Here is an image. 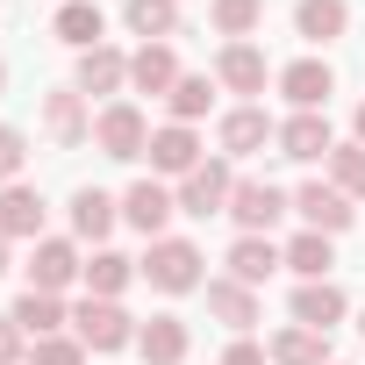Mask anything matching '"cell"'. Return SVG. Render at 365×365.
Here are the masks:
<instances>
[{
    "mask_svg": "<svg viewBox=\"0 0 365 365\" xmlns=\"http://www.w3.org/2000/svg\"><path fill=\"white\" fill-rule=\"evenodd\" d=\"M143 279L165 287V294H194V287H201V244H187V237H158Z\"/></svg>",
    "mask_w": 365,
    "mask_h": 365,
    "instance_id": "6da1fadb",
    "label": "cell"
},
{
    "mask_svg": "<svg viewBox=\"0 0 365 365\" xmlns=\"http://www.w3.org/2000/svg\"><path fill=\"white\" fill-rule=\"evenodd\" d=\"M93 143L108 150V158H143L150 150V122H143V108L136 101H115V108H101V122H93Z\"/></svg>",
    "mask_w": 365,
    "mask_h": 365,
    "instance_id": "7a4b0ae2",
    "label": "cell"
},
{
    "mask_svg": "<svg viewBox=\"0 0 365 365\" xmlns=\"http://www.w3.org/2000/svg\"><path fill=\"white\" fill-rule=\"evenodd\" d=\"M230 194H237V179H230V165H194L187 179H179V215H230Z\"/></svg>",
    "mask_w": 365,
    "mask_h": 365,
    "instance_id": "3957f363",
    "label": "cell"
},
{
    "mask_svg": "<svg viewBox=\"0 0 365 365\" xmlns=\"http://www.w3.org/2000/svg\"><path fill=\"white\" fill-rule=\"evenodd\" d=\"M72 329H79V344L86 351H122V344H136V322L115 308V301H79V315H72Z\"/></svg>",
    "mask_w": 365,
    "mask_h": 365,
    "instance_id": "277c9868",
    "label": "cell"
},
{
    "mask_svg": "<svg viewBox=\"0 0 365 365\" xmlns=\"http://www.w3.org/2000/svg\"><path fill=\"white\" fill-rule=\"evenodd\" d=\"M230 215L244 237H265L279 215H287V194L272 187V179H237V194H230Z\"/></svg>",
    "mask_w": 365,
    "mask_h": 365,
    "instance_id": "5b68a950",
    "label": "cell"
},
{
    "mask_svg": "<svg viewBox=\"0 0 365 365\" xmlns=\"http://www.w3.org/2000/svg\"><path fill=\"white\" fill-rule=\"evenodd\" d=\"M43 129H51V143H58V150H79V143L93 136L86 93H79V86H58V93H43Z\"/></svg>",
    "mask_w": 365,
    "mask_h": 365,
    "instance_id": "8992f818",
    "label": "cell"
},
{
    "mask_svg": "<svg viewBox=\"0 0 365 365\" xmlns=\"http://www.w3.org/2000/svg\"><path fill=\"white\" fill-rule=\"evenodd\" d=\"M279 93L294 101V115H322V101L336 93V72H329L322 58H294V65L279 72Z\"/></svg>",
    "mask_w": 365,
    "mask_h": 365,
    "instance_id": "52a82bcc",
    "label": "cell"
},
{
    "mask_svg": "<svg viewBox=\"0 0 365 365\" xmlns=\"http://www.w3.org/2000/svg\"><path fill=\"white\" fill-rule=\"evenodd\" d=\"M172 215H179V201L158 187V179H136V187L122 194V222H129V230H143L150 244L165 237V222H172Z\"/></svg>",
    "mask_w": 365,
    "mask_h": 365,
    "instance_id": "ba28073f",
    "label": "cell"
},
{
    "mask_svg": "<svg viewBox=\"0 0 365 365\" xmlns=\"http://www.w3.org/2000/svg\"><path fill=\"white\" fill-rule=\"evenodd\" d=\"M294 215H301L308 230L336 237V230H351V194H344V187H322V179H308V187L294 194Z\"/></svg>",
    "mask_w": 365,
    "mask_h": 365,
    "instance_id": "9c48e42d",
    "label": "cell"
},
{
    "mask_svg": "<svg viewBox=\"0 0 365 365\" xmlns=\"http://www.w3.org/2000/svg\"><path fill=\"white\" fill-rule=\"evenodd\" d=\"M79 272H86V265H79V251H72L65 237H36V258H29V287H36V294H65Z\"/></svg>",
    "mask_w": 365,
    "mask_h": 365,
    "instance_id": "30bf717a",
    "label": "cell"
},
{
    "mask_svg": "<svg viewBox=\"0 0 365 365\" xmlns=\"http://www.w3.org/2000/svg\"><path fill=\"white\" fill-rule=\"evenodd\" d=\"M294 322L329 336V329L344 322V287H329V279H301V287H294Z\"/></svg>",
    "mask_w": 365,
    "mask_h": 365,
    "instance_id": "8fae6325",
    "label": "cell"
},
{
    "mask_svg": "<svg viewBox=\"0 0 365 365\" xmlns=\"http://www.w3.org/2000/svg\"><path fill=\"white\" fill-rule=\"evenodd\" d=\"M215 79L230 86V93H265V51L258 43H222V58H215Z\"/></svg>",
    "mask_w": 365,
    "mask_h": 365,
    "instance_id": "7c38bea8",
    "label": "cell"
},
{
    "mask_svg": "<svg viewBox=\"0 0 365 365\" xmlns=\"http://www.w3.org/2000/svg\"><path fill=\"white\" fill-rule=\"evenodd\" d=\"M265 143H279V129H272L265 108H230V115H222V150H230V158H251V150H265Z\"/></svg>",
    "mask_w": 365,
    "mask_h": 365,
    "instance_id": "4fadbf2b",
    "label": "cell"
},
{
    "mask_svg": "<svg viewBox=\"0 0 365 365\" xmlns=\"http://www.w3.org/2000/svg\"><path fill=\"white\" fill-rule=\"evenodd\" d=\"M279 265H287V251L272 237H237L230 244V279H244V287H265Z\"/></svg>",
    "mask_w": 365,
    "mask_h": 365,
    "instance_id": "5bb4252c",
    "label": "cell"
},
{
    "mask_svg": "<svg viewBox=\"0 0 365 365\" xmlns=\"http://www.w3.org/2000/svg\"><path fill=\"white\" fill-rule=\"evenodd\" d=\"M150 165H158V172H172V179H187V172L201 165V143H194V129H187V122H165V129H150Z\"/></svg>",
    "mask_w": 365,
    "mask_h": 365,
    "instance_id": "9a60e30c",
    "label": "cell"
},
{
    "mask_svg": "<svg viewBox=\"0 0 365 365\" xmlns=\"http://www.w3.org/2000/svg\"><path fill=\"white\" fill-rule=\"evenodd\" d=\"M129 86H136V93H172V86H179V58H172V43H143V51L129 58Z\"/></svg>",
    "mask_w": 365,
    "mask_h": 365,
    "instance_id": "2e32d148",
    "label": "cell"
},
{
    "mask_svg": "<svg viewBox=\"0 0 365 365\" xmlns=\"http://www.w3.org/2000/svg\"><path fill=\"white\" fill-rule=\"evenodd\" d=\"M208 315L230 322V329H251V322H258V287H244V279H208Z\"/></svg>",
    "mask_w": 365,
    "mask_h": 365,
    "instance_id": "e0dca14e",
    "label": "cell"
},
{
    "mask_svg": "<svg viewBox=\"0 0 365 365\" xmlns=\"http://www.w3.org/2000/svg\"><path fill=\"white\" fill-rule=\"evenodd\" d=\"M136 351H143L150 365H179V358H187V322H179V315H150V322L136 329Z\"/></svg>",
    "mask_w": 365,
    "mask_h": 365,
    "instance_id": "ac0fdd59",
    "label": "cell"
},
{
    "mask_svg": "<svg viewBox=\"0 0 365 365\" xmlns=\"http://www.w3.org/2000/svg\"><path fill=\"white\" fill-rule=\"evenodd\" d=\"M129 79V58L115 51V43H93V51H79V93H115Z\"/></svg>",
    "mask_w": 365,
    "mask_h": 365,
    "instance_id": "d6986e66",
    "label": "cell"
},
{
    "mask_svg": "<svg viewBox=\"0 0 365 365\" xmlns=\"http://www.w3.org/2000/svg\"><path fill=\"white\" fill-rule=\"evenodd\" d=\"M279 150L301 158V165H315V158H329L336 143H329V122H322V115H294V122H279Z\"/></svg>",
    "mask_w": 365,
    "mask_h": 365,
    "instance_id": "ffe728a7",
    "label": "cell"
},
{
    "mask_svg": "<svg viewBox=\"0 0 365 365\" xmlns=\"http://www.w3.org/2000/svg\"><path fill=\"white\" fill-rule=\"evenodd\" d=\"M122 22H129V36L165 43V36L179 29V0H122Z\"/></svg>",
    "mask_w": 365,
    "mask_h": 365,
    "instance_id": "44dd1931",
    "label": "cell"
},
{
    "mask_svg": "<svg viewBox=\"0 0 365 365\" xmlns=\"http://www.w3.org/2000/svg\"><path fill=\"white\" fill-rule=\"evenodd\" d=\"M0 230H8V237H36V230H43V194L22 187V179H15V187H0Z\"/></svg>",
    "mask_w": 365,
    "mask_h": 365,
    "instance_id": "7402d4cb",
    "label": "cell"
},
{
    "mask_svg": "<svg viewBox=\"0 0 365 365\" xmlns=\"http://www.w3.org/2000/svg\"><path fill=\"white\" fill-rule=\"evenodd\" d=\"M294 29H301L308 43H336V36L351 29V8H344V0H301V8H294Z\"/></svg>",
    "mask_w": 365,
    "mask_h": 365,
    "instance_id": "603a6c76",
    "label": "cell"
},
{
    "mask_svg": "<svg viewBox=\"0 0 365 365\" xmlns=\"http://www.w3.org/2000/svg\"><path fill=\"white\" fill-rule=\"evenodd\" d=\"M101 29H108V15L93 8V0H65V8H58V43H72V51H93V43H108Z\"/></svg>",
    "mask_w": 365,
    "mask_h": 365,
    "instance_id": "cb8c5ba5",
    "label": "cell"
},
{
    "mask_svg": "<svg viewBox=\"0 0 365 365\" xmlns=\"http://www.w3.org/2000/svg\"><path fill=\"white\" fill-rule=\"evenodd\" d=\"M115 215H122V201H108L101 187H79V194H72V230H79L86 244H101V237L115 230Z\"/></svg>",
    "mask_w": 365,
    "mask_h": 365,
    "instance_id": "d4e9b609",
    "label": "cell"
},
{
    "mask_svg": "<svg viewBox=\"0 0 365 365\" xmlns=\"http://www.w3.org/2000/svg\"><path fill=\"white\" fill-rule=\"evenodd\" d=\"M272 365H329V336L322 329H279L272 336Z\"/></svg>",
    "mask_w": 365,
    "mask_h": 365,
    "instance_id": "484cf974",
    "label": "cell"
},
{
    "mask_svg": "<svg viewBox=\"0 0 365 365\" xmlns=\"http://www.w3.org/2000/svg\"><path fill=\"white\" fill-rule=\"evenodd\" d=\"M329 265H336V251H329L322 230H301V237L287 244V272H301V279H329Z\"/></svg>",
    "mask_w": 365,
    "mask_h": 365,
    "instance_id": "4316f807",
    "label": "cell"
},
{
    "mask_svg": "<svg viewBox=\"0 0 365 365\" xmlns=\"http://www.w3.org/2000/svg\"><path fill=\"white\" fill-rule=\"evenodd\" d=\"M15 322H22L29 336H58V329H65V301H58V294H36V287H29V294L15 301Z\"/></svg>",
    "mask_w": 365,
    "mask_h": 365,
    "instance_id": "83f0119b",
    "label": "cell"
},
{
    "mask_svg": "<svg viewBox=\"0 0 365 365\" xmlns=\"http://www.w3.org/2000/svg\"><path fill=\"white\" fill-rule=\"evenodd\" d=\"M208 22H215L230 43H244V36L265 22V0H208Z\"/></svg>",
    "mask_w": 365,
    "mask_h": 365,
    "instance_id": "f1b7e54d",
    "label": "cell"
},
{
    "mask_svg": "<svg viewBox=\"0 0 365 365\" xmlns=\"http://www.w3.org/2000/svg\"><path fill=\"white\" fill-rule=\"evenodd\" d=\"M129 272H136V265H129L122 251H93V265H86V294H93V301H115V294L129 287Z\"/></svg>",
    "mask_w": 365,
    "mask_h": 365,
    "instance_id": "f546056e",
    "label": "cell"
},
{
    "mask_svg": "<svg viewBox=\"0 0 365 365\" xmlns=\"http://www.w3.org/2000/svg\"><path fill=\"white\" fill-rule=\"evenodd\" d=\"M165 101H172V122H201V115H208V101H215V86H208L201 72H179V86H172Z\"/></svg>",
    "mask_w": 365,
    "mask_h": 365,
    "instance_id": "4dcf8cb0",
    "label": "cell"
},
{
    "mask_svg": "<svg viewBox=\"0 0 365 365\" xmlns=\"http://www.w3.org/2000/svg\"><path fill=\"white\" fill-rule=\"evenodd\" d=\"M329 187H344L351 201H365V143H344V150H329Z\"/></svg>",
    "mask_w": 365,
    "mask_h": 365,
    "instance_id": "1f68e13d",
    "label": "cell"
},
{
    "mask_svg": "<svg viewBox=\"0 0 365 365\" xmlns=\"http://www.w3.org/2000/svg\"><path fill=\"white\" fill-rule=\"evenodd\" d=\"M22 165H29V136L0 122V187H15V179H22Z\"/></svg>",
    "mask_w": 365,
    "mask_h": 365,
    "instance_id": "d6a6232c",
    "label": "cell"
},
{
    "mask_svg": "<svg viewBox=\"0 0 365 365\" xmlns=\"http://www.w3.org/2000/svg\"><path fill=\"white\" fill-rule=\"evenodd\" d=\"M29 365H86V344L79 336H36Z\"/></svg>",
    "mask_w": 365,
    "mask_h": 365,
    "instance_id": "836d02e7",
    "label": "cell"
},
{
    "mask_svg": "<svg viewBox=\"0 0 365 365\" xmlns=\"http://www.w3.org/2000/svg\"><path fill=\"white\" fill-rule=\"evenodd\" d=\"M22 344H29V329H22L15 315H0V365H15V358H22Z\"/></svg>",
    "mask_w": 365,
    "mask_h": 365,
    "instance_id": "e575fe53",
    "label": "cell"
},
{
    "mask_svg": "<svg viewBox=\"0 0 365 365\" xmlns=\"http://www.w3.org/2000/svg\"><path fill=\"white\" fill-rule=\"evenodd\" d=\"M265 358H272V351H258V344H251V336H237V344H230V351H222V365H265Z\"/></svg>",
    "mask_w": 365,
    "mask_h": 365,
    "instance_id": "d590c367",
    "label": "cell"
},
{
    "mask_svg": "<svg viewBox=\"0 0 365 365\" xmlns=\"http://www.w3.org/2000/svg\"><path fill=\"white\" fill-rule=\"evenodd\" d=\"M0 272H8V230H0Z\"/></svg>",
    "mask_w": 365,
    "mask_h": 365,
    "instance_id": "8d00e7d4",
    "label": "cell"
},
{
    "mask_svg": "<svg viewBox=\"0 0 365 365\" xmlns=\"http://www.w3.org/2000/svg\"><path fill=\"white\" fill-rule=\"evenodd\" d=\"M358 143H365V108H358Z\"/></svg>",
    "mask_w": 365,
    "mask_h": 365,
    "instance_id": "74e56055",
    "label": "cell"
},
{
    "mask_svg": "<svg viewBox=\"0 0 365 365\" xmlns=\"http://www.w3.org/2000/svg\"><path fill=\"white\" fill-rule=\"evenodd\" d=\"M0 86H8V65H0Z\"/></svg>",
    "mask_w": 365,
    "mask_h": 365,
    "instance_id": "f35d334b",
    "label": "cell"
},
{
    "mask_svg": "<svg viewBox=\"0 0 365 365\" xmlns=\"http://www.w3.org/2000/svg\"><path fill=\"white\" fill-rule=\"evenodd\" d=\"M358 336H365V315H358Z\"/></svg>",
    "mask_w": 365,
    "mask_h": 365,
    "instance_id": "ab89813d",
    "label": "cell"
}]
</instances>
